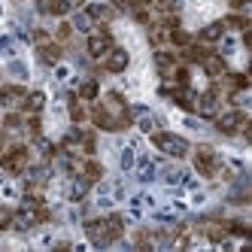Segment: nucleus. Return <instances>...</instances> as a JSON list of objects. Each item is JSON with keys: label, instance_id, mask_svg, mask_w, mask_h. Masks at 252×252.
Listing matches in <instances>:
<instances>
[{"label": "nucleus", "instance_id": "f257e3e1", "mask_svg": "<svg viewBox=\"0 0 252 252\" xmlns=\"http://www.w3.org/2000/svg\"><path fill=\"white\" fill-rule=\"evenodd\" d=\"M85 234L94 246H110L125 234V219L122 216H106V219H94L85 225Z\"/></svg>", "mask_w": 252, "mask_h": 252}, {"label": "nucleus", "instance_id": "f03ea898", "mask_svg": "<svg viewBox=\"0 0 252 252\" xmlns=\"http://www.w3.org/2000/svg\"><path fill=\"white\" fill-rule=\"evenodd\" d=\"M0 164H3V170L9 176H22L31 164V149L28 146H9L3 152V158H0Z\"/></svg>", "mask_w": 252, "mask_h": 252}, {"label": "nucleus", "instance_id": "7ed1b4c3", "mask_svg": "<svg viewBox=\"0 0 252 252\" xmlns=\"http://www.w3.org/2000/svg\"><path fill=\"white\" fill-rule=\"evenodd\" d=\"M152 143H155V149H161V152L170 155V158H183V155L189 152V143H186L183 137L170 134V131H158V134H152Z\"/></svg>", "mask_w": 252, "mask_h": 252}, {"label": "nucleus", "instance_id": "20e7f679", "mask_svg": "<svg viewBox=\"0 0 252 252\" xmlns=\"http://www.w3.org/2000/svg\"><path fill=\"white\" fill-rule=\"evenodd\" d=\"M194 167H197L201 176H216V173H219V155H216V149L213 146H197Z\"/></svg>", "mask_w": 252, "mask_h": 252}, {"label": "nucleus", "instance_id": "39448f33", "mask_svg": "<svg viewBox=\"0 0 252 252\" xmlns=\"http://www.w3.org/2000/svg\"><path fill=\"white\" fill-rule=\"evenodd\" d=\"M110 49H113V33L106 31L103 25L88 33V55H92V58H103Z\"/></svg>", "mask_w": 252, "mask_h": 252}, {"label": "nucleus", "instance_id": "423d86ee", "mask_svg": "<svg viewBox=\"0 0 252 252\" xmlns=\"http://www.w3.org/2000/svg\"><path fill=\"white\" fill-rule=\"evenodd\" d=\"M201 67H204V73L210 79H219V76L228 73V61H225V55H219V52H207L201 58Z\"/></svg>", "mask_w": 252, "mask_h": 252}, {"label": "nucleus", "instance_id": "0eeeda50", "mask_svg": "<svg viewBox=\"0 0 252 252\" xmlns=\"http://www.w3.org/2000/svg\"><path fill=\"white\" fill-rule=\"evenodd\" d=\"M125 67H128V52L113 46V49L103 55V70H110V73H122Z\"/></svg>", "mask_w": 252, "mask_h": 252}, {"label": "nucleus", "instance_id": "6e6552de", "mask_svg": "<svg viewBox=\"0 0 252 252\" xmlns=\"http://www.w3.org/2000/svg\"><path fill=\"white\" fill-rule=\"evenodd\" d=\"M25 94L28 92L22 85H3V88H0V106H15V110H22Z\"/></svg>", "mask_w": 252, "mask_h": 252}, {"label": "nucleus", "instance_id": "1a4fd4ad", "mask_svg": "<svg viewBox=\"0 0 252 252\" xmlns=\"http://www.w3.org/2000/svg\"><path fill=\"white\" fill-rule=\"evenodd\" d=\"M37 55L43 64H58L61 61V43H52V40L37 43Z\"/></svg>", "mask_w": 252, "mask_h": 252}, {"label": "nucleus", "instance_id": "9d476101", "mask_svg": "<svg viewBox=\"0 0 252 252\" xmlns=\"http://www.w3.org/2000/svg\"><path fill=\"white\" fill-rule=\"evenodd\" d=\"M225 37V28H222V22H213V25H207L204 31H201V37H197V40H201L204 46H213V43H219Z\"/></svg>", "mask_w": 252, "mask_h": 252}, {"label": "nucleus", "instance_id": "9b49d317", "mask_svg": "<svg viewBox=\"0 0 252 252\" xmlns=\"http://www.w3.org/2000/svg\"><path fill=\"white\" fill-rule=\"evenodd\" d=\"M70 119H73L76 125H82L88 119V110L82 106V97H70Z\"/></svg>", "mask_w": 252, "mask_h": 252}, {"label": "nucleus", "instance_id": "f8f14e48", "mask_svg": "<svg viewBox=\"0 0 252 252\" xmlns=\"http://www.w3.org/2000/svg\"><path fill=\"white\" fill-rule=\"evenodd\" d=\"M97 92H100V85H97L94 79H85V82L79 85V97H82V100H94Z\"/></svg>", "mask_w": 252, "mask_h": 252}, {"label": "nucleus", "instance_id": "ddd939ff", "mask_svg": "<svg viewBox=\"0 0 252 252\" xmlns=\"http://www.w3.org/2000/svg\"><path fill=\"white\" fill-rule=\"evenodd\" d=\"M12 225V210L0 204V228H9Z\"/></svg>", "mask_w": 252, "mask_h": 252}]
</instances>
